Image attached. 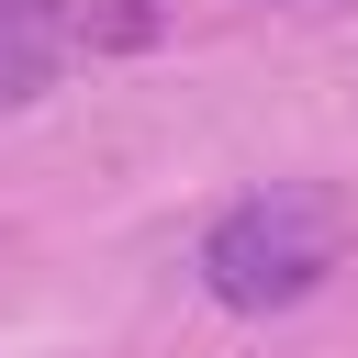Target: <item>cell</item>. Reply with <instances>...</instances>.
<instances>
[{"instance_id":"6da1fadb","label":"cell","mask_w":358,"mask_h":358,"mask_svg":"<svg viewBox=\"0 0 358 358\" xmlns=\"http://www.w3.org/2000/svg\"><path fill=\"white\" fill-rule=\"evenodd\" d=\"M336 257H347V201L313 179H268L201 224V291L224 313H291L336 280Z\"/></svg>"}]
</instances>
